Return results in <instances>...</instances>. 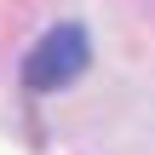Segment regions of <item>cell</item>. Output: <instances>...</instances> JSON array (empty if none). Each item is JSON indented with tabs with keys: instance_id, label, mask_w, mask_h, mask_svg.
<instances>
[{
	"instance_id": "6da1fadb",
	"label": "cell",
	"mask_w": 155,
	"mask_h": 155,
	"mask_svg": "<svg viewBox=\"0 0 155 155\" xmlns=\"http://www.w3.org/2000/svg\"><path fill=\"white\" fill-rule=\"evenodd\" d=\"M86 63H92L86 29H81V23H58V29H46V35L35 40V52L23 58V86H29V92H63V86H75V81L86 75Z\"/></svg>"
}]
</instances>
